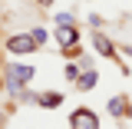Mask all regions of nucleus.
I'll list each match as a JSON object with an SVG mask.
<instances>
[{
  "label": "nucleus",
  "instance_id": "obj_15",
  "mask_svg": "<svg viewBox=\"0 0 132 129\" xmlns=\"http://www.w3.org/2000/svg\"><path fill=\"white\" fill-rule=\"evenodd\" d=\"M33 3H36V7H40V10H50V7H53V3H56V0H33Z\"/></svg>",
  "mask_w": 132,
  "mask_h": 129
},
{
  "label": "nucleus",
  "instance_id": "obj_5",
  "mask_svg": "<svg viewBox=\"0 0 132 129\" xmlns=\"http://www.w3.org/2000/svg\"><path fill=\"white\" fill-rule=\"evenodd\" d=\"M106 109H109L112 119H132V99L122 96V93H116V96L106 99Z\"/></svg>",
  "mask_w": 132,
  "mask_h": 129
},
{
  "label": "nucleus",
  "instance_id": "obj_9",
  "mask_svg": "<svg viewBox=\"0 0 132 129\" xmlns=\"http://www.w3.org/2000/svg\"><path fill=\"white\" fill-rule=\"evenodd\" d=\"M79 73H82V70H79V63H76V60H66V63H63V80L69 83V86L79 80Z\"/></svg>",
  "mask_w": 132,
  "mask_h": 129
},
{
  "label": "nucleus",
  "instance_id": "obj_3",
  "mask_svg": "<svg viewBox=\"0 0 132 129\" xmlns=\"http://www.w3.org/2000/svg\"><path fill=\"white\" fill-rule=\"evenodd\" d=\"M89 43H93V53H96V56L112 60V63L119 60V43H112L102 30H89Z\"/></svg>",
  "mask_w": 132,
  "mask_h": 129
},
{
  "label": "nucleus",
  "instance_id": "obj_8",
  "mask_svg": "<svg viewBox=\"0 0 132 129\" xmlns=\"http://www.w3.org/2000/svg\"><path fill=\"white\" fill-rule=\"evenodd\" d=\"M96 86H99V70H82L79 80L73 83V89H76V93H93Z\"/></svg>",
  "mask_w": 132,
  "mask_h": 129
},
{
  "label": "nucleus",
  "instance_id": "obj_6",
  "mask_svg": "<svg viewBox=\"0 0 132 129\" xmlns=\"http://www.w3.org/2000/svg\"><path fill=\"white\" fill-rule=\"evenodd\" d=\"M53 40H56V47L63 50V47H76L82 36H79V27L69 23V27H56V30H53Z\"/></svg>",
  "mask_w": 132,
  "mask_h": 129
},
{
  "label": "nucleus",
  "instance_id": "obj_14",
  "mask_svg": "<svg viewBox=\"0 0 132 129\" xmlns=\"http://www.w3.org/2000/svg\"><path fill=\"white\" fill-rule=\"evenodd\" d=\"M119 56L122 60H132V43H119Z\"/></svg>",
  "mask_w": 132,
  "mask_h": 129
},
{
  "label": "nucleus",
  "instance_id": "obj_17",
  "mask_svg": "<svg viewBox=\"0 0 132 129\" xmlns=\"http://www.w3.org/2000/svg\"><path fill=\"white\" fill-rule=\"evenodd\" d=\"M89 3H93V0H89Z\"/></svg>",
  "mask_w": 132,
  "mask_h": 129
},
{
  "label": "nucleus",
  "instance_id": "obj_16",
  "mask_svg": "<svg viewBox=\"0 0 132 129\" xmlns=\"http://www.w3.org/2000/svg\"><path fill=\"white\" fill-rule=\"evenodd\" d=\"M7 126V109H0V129Z\"/></svg>",
  "mask_w": 132,
  "mask_h": 129
},
{
  "label": "nucleus",
  "instance_id": "obj_10",
  "mask_svg": "<svg viewBox=\"0 0 132 129\" xmlns=\"http://www.w3.org/2000/svg\"><path fill=\"white\" fill-rule=\"evenodd\" d=\"M50 20H53V27H69V23H76V13L73 10H56Z\"/></svg>",
  "mask_w": 132,
  "mask_h": 129
},
{
  "label": "nucleus",
  "instance_id": "obj_12",
  "mask_svg": "<svg viewBox=\"0 0 132 129\" xmlns=\"http://www.w3.org/2000/svg\"><path fill=\"white\" fill-rule=\"evenodd\" d=\"M30 36H33V40H36V47H43V43H46V40H50V33H46V27H33V30H30Z\"/></svg>",
  "mask_w": 132,
  "mask_h": 129
},
{
  "label": "nucleus",
  "instance_id": "obj_1",
  "mask_svg": "<svg viewBox=\"0 0 132 129\" xmlns=\"http://www.w3.org/2000/svg\"><path fill=\"white\" fill-rule=\"evenodd\" d=\"M36 73H40V70L33 63H16V60L13 63H3V93H7V96H16L23 86L33 83Z\"/></svg>",
  "mask_w": 132,
  "mask_h": 129
},
{
  "label": "nucleus",
  "instance_id": "obj_13",
  "mask_svg": "<svg viewBox=\"0 0 132 129\" xmlns=\"http://www.w3.org/2000/svg\"><path fill=\"white\" fill-rule=\"evenodd\" d=\"M76 63H79V70H96V63H93V56H89V53H82Z\"/></svg>",
  "mask_w": 132,
  "mask_h": 129
},
{
  "label": "nucleus",
  "instance_id": "obj_4",
  "mask_svg": "<svg viewBox=\"0 0 132 129\" xmlns=\"http://www.w3.org/2000/svg\"><path fill=\"white\" fill-rule=\"evenodd\" d=\"M69 129H102V119H99L96 109L76 106V109L69 113Z\"/></svg>",
  "mask_w": 132,
  "mask_h": 129
},
{
  "label": "nucleus",
  "instance_id": "obj_7",
  "mask_svg": "<svg viewBox=\"0 0 132 129\" xmlns=\"http://www.w3.org/2000/svg\"><path fill=\"white\" fill-rule=\"evenodd\" d=\"M66 103V93H60V89H40L36 93V106L40 109H60Z\"/></svg>",
  "mask_w": 132,
  "mask_h": 129
},
{
  "label": "nucleus",
  "instance_id": "obj_2",
  "mask_svg": "<svg viewBox=\"0 0 132 129\" xmlns=\"http://www.w3.org/2000/svg\"><path fill=\"white\" fill-rule=\"evenodd\" d=\"M3 50H7V56L20 60V56H33L40 47H36V40L30 36V30H23V33H10L3 40Z\"/></svg>",
  "mask_w": 132,
  "mask_h": 129
},
{
  "label": "nucleus",
  "instance_id": "obj_11",
  "mask_svg": "<svg viewBox=\"0 0 132 129\" xmlns=\"http://www.w3.org/2000/svg\"><path fill=\"white\" fill-rule=\"evenodd\" d=\"M86 27H89V30H102V27H106V17L102 13H89L86 17Z\"/></svg>",
  "mask_w": 132,
  "mask_h": 129
}]
</instances>
